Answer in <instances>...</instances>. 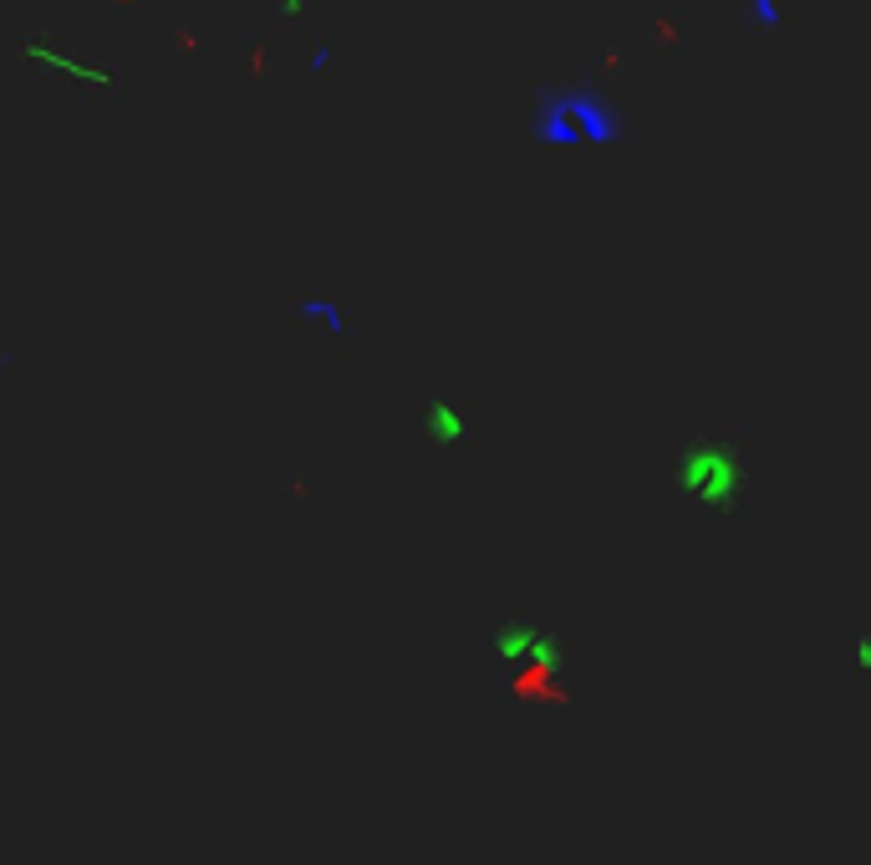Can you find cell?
<instances>
[{
  "label": "cell",
  "instance_id": "cell-1",
  "mask_svg": "<svg viewBox=\"0 0 871 865\" xmlns=\"http://www.w3.org/2000/svg\"><path fill=\"white\" fill-rule=\"evenodd\" d=\"M326 67H332V41H321L317 36V41H311V77H321Z\"/></svg>",
  "mask_w": 871,
  "mask_h": 865
},
{
  "label": "cell",
  "instance_id": "cell-2",
  "mask_svg": "<svg viewBox=\"0 0 871 865\" xmlns=\"http://www.w3.org/2000/svg\"><path fill=\"white\" fill-rule=\"evenodd\" d=\"M281 11L285 16H296V11H302V0H281Z\"/></svg>",
  "mask_w": 871,
  "mask_h": 865
}]
</instances>
